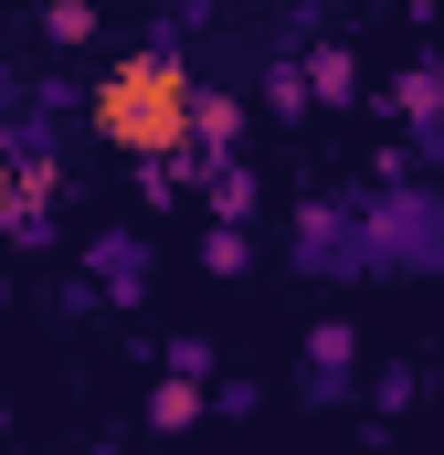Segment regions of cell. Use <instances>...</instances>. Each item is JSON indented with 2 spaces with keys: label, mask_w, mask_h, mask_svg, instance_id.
<instances>
[{
  "label": "cell",
  "mask_w": 444,
  "mask_h": 455,
  "mask_svg": "<svg viewBox=\"0 0 444 455\" xmlns=\"http://www.w3.org/2000/svg\"><path fill=\"white\" fill-rule=\"evenodd\" d=\"M402 107H413L424 148H434V138H444V64H413V75H402Z\"/></svg>",
  "instance_id": "5"
},
{
  "label": "cell",
  "mask_w": 444,
  "mask_h": 455,
  "mask_svg": "<svg viewBox=\"0 0 444 455\" xmlns=\"http://www.w3.org/2000/svg\"><path fill=\"white\" fill-rule=\"evenodd\" d=\"M96 297H148V243L138 233H96Z\"/></svg>",
  "instance_id": "4"
},
{
  "label": "cell",
  "mask_w": 444,
  "mask_h": 455,
  "mask_svg": "<svg viewBox=\"0 0 444 455\" xmlns=\"http://www.w3.org/2000/svg\"><path fill=\"white\" fill-rule=\"evenodd\" d=\"M43 32H53V43H85V32H96V11H85V0H53V11H43Z\"/></svg>",
  "instance_id": "10"
},
{
  "label": "cell",
  "mask_w": 444,
  "mask_h": 455,
  "mask_svg": "<svg viewBox=\"0 0 444 455\" xmlns=\"http://www.w3.org/2000/svg\"><path fill=\"white\" fill-rule=\"evenodd\" d=\"M202 265H212V275H243V265H254L243 223H212V233H202Z\"/></svg>",
  "instance_id": "8"
},
{
  "label": "cell",
  "mask_w": 444,
  "mask_h": 455,
  "mask_svg": "<svg viewBox=\"0 0 444 455\" xmlns=\"http://www.w3.org/2000/svg\"><path fill=\"white\" fill-rule=\"evenodd\" d=\"M297 265H329V275H360V265H370V223H349V212H307V223H297Z\"/></svg>",
  "instance_id": "3"
},
{
  "label": "cell",
  "mask_w": 444,
  "mask_h": 455,
  "mask_svg": "<svg viewBox=\"0 0 444 455\" xmlns=\"http://www.w3.org/2000/svg\"><path fill=\"white\" fill-rule=\"evenodd\" d=\"M307 360H318V371H307V392H338V381H349V360H360V339H349V329H318V339H307Z\"/></svg>",
  "instance_id": "6"
},
{
  "label": "cell",
  "mask_w": 444,
  "mask_h": 455,
  "mask_svg": "<svg viewBox=\"0 0 444 455\" xmlns=\"http://www.w3.org/2000/svg\"><path fill=\"white\" fill-rule=\"evenodd\" d=\"M191 138H202V148H233V138H243V107H233V96H202Z\"/></svg>",
  "instance_id": "9"
},
{
  "label": "cell",
  "mask_w": 444,
  "mask_h": 455,
  "mask_svg": "<svg viewBox=\"0 0 444 455\" xmlns=\"http://www.w3.org/2000/svg\"><path fill=\"white\" fill-rule=\"evenodd\" d=\"M212 202H222V223H243V202H254V180H243L233 159H222V170H212Z\"/></svg>",
  "instance_id": "11"
},
{
  "label": "cell",
  "mask_w": 444,
  "mask_h": 455,
  "mask_svg": "<svg viewBox=\"0 0 444 455\" xmlns=\"http://www.w3.org/2000/svg\"><path fill=\"white\" fill-rule=\"evenodd\" d=\"M191 116H202V85L180 75V53H127L107 85H96V127L138 159H170L191 148Z\"/></svg>",
  "instance_id": "1"
},
{
  "label": "cell",
  "mask_w": 444,
  "mask_h": 455,
  "mask_svg": "<svg viewBox=\"0 0 444 455\" xmlns=\"http://www.w3.org/2000/svg\"><path fill=\"white\" fill-rule=\"evenodd\" d=\"M370 254H392V265H444V202H424V191L370 202Z\"/></svg>",
  "instance_id": "2"
},
{
  "label": "cell",
  "mask_w": 444,
  "mask_h": 455,
  "mask_svg": "<svg viewBox=\"0 0 444 455\" xmlns=\"http://www.w3.org/2000/svg\"><path fill=\"white\" fill-rule=\"evenodd\" d=\"M202 392H212V381H180V371H170V381H159V403H148V424H159V435H170V424H191V413H202Z\"/></svg>",
  "instance_id": "7"
}]
</instances>
